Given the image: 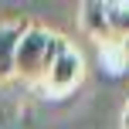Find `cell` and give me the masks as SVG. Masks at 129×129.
<instances>
[{
	"label": "cell",
	"instance_id": "obj_5",
	"mask_svg": "<svg viewBox=\"0 0 129 129\" xmlns=\"http://www.w3.org/2000/svg\"><path fill=\"white\" fill-rule=\"evenodd\" d=\"M105 17H109L112 41H129V0H112V4H105Z\"/></svg>",
	"mask_w": 129,
	"mask_h": 129
},
{
	"label": "cell",
	"instance_id": "obj_2",
	"mask_svg": "<svg viewBox=\"0 0 129 129\" xmlns=\"http://www.w3.org/2000/svg\"><path fill=\"white\" fill-rule=\"evenodd\" d=\"M82 78H85V61H82V54H78L75 48H68V51H61L58 58H54V64L48 68V75L41 78V82H44V88L51 92V95H68V92L78 88Z\"/></svg>",
	"mask_w": 129,
	"mask_h": 129
},
{
	"label": "cell",
	"instance_id": "obj_1",
	"mask_svg": "<svg viewBox=\"0 0 129 129\" xmlns=\"http://www.w3.org/2000/svg\"><path fill=\"white\" fill-rule=\"evenodd\" d=\"M68 48L71 44L61 34L48 31L41 24H27L17 48H14V75L24 78V82H41L48 75V68L54 64V58L61 51H68Z\"/></svg>",
	"mask_w": 129,
	"mask_h": 129
},
{
	"label": "cell",
	"instance_id": "obj_6",
	"mask_svg": "<svg viewBox=\"0 0 129 129\" xmlns=\"http://www.w3.org/2000/svg\"><path fill=\"white\" fill-rule=\"evenodd\" d=\"M122 129H129V99H126V109H122Z\"/></svg>",
	"mask_w": 129,
	"mask_h": 129
},
{
	"label": "cell",
	"instance_id": "obj_3",
	"mask_svg": "<svg viewBox=\"0 0 129 129\" xmlns=\"http://www.w3.org/2000/svg\"><path fill=\"white\" fill-rule=\"evenodd\" d=\"M78 24H82V31L88 34L92 41H112L109 34V17H105V0H85L82 7H78Z\"/></svg>",
	"mask_w": 129,
	"mask_h": 129
},
{
	"label": "cell",
	"instance_id": "obj_4",
	"mask_svg": "<svg viewBox=\"0 0 129 129\" xmlns=\"http://www.w3.org/2000/svg\"><path fill=\"white\" fill-rule=\"evenodd\" d=\"M24 27H27L24 20H7V24H0V85L14 75V48H17Z\"/></svg>",
	"mask_w": 129,
	"mask_h": 129
}]
</instances>
